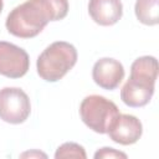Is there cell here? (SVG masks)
I'll list each match as a JSON object with an SVG mask.
<instances>
[{
    "mask_svg": "<svg viewBox=\"0 0 159 159\" xmlns=\"http://www.w3.org/2000/svg\"><path fill=\"white\" fill-rule=\"evenodd\" d=\"M68 12L67 0H26L6 17L7 31L20 39L37 36L50 21L62 20Z\"/></svg>",
    "mask_w": 159,
    "mask_h": 159,
    "instance_id": "1",
    "label": "cell"
},
{
    "mask_svg": "<svg viewBox=\"0 0 159 159\" xmlns=\"http://www.w3.org/2000/svg\"><path fill=\"white\" fill-rule=\"evenodd\" d=\"M77 62L76 47L66 41H56L47 46L37 58L39 76L47 82L60 81Z\"/></svg>",
    "mask_w": 159,
    "mask_h": 159,
    "instance_id": "2",
    "label": "cell"
},
{
    "mask_svg": "<svg viewBox=\"0 0 159 159\" xmlns=\"http://www.w3.org/2000/svg\"><path fill=\"white\" fill-rule=\"evenodd\" d=\"M119 109L114 102L99 94L87 96L80 106L82 122L93 132L106 134L119 117Z\"/></svg>",
    "mask_w": 159,
    "mask_h": 159,
    "instance_id": "3",
    "label": "cell"
},
{
    "mask_svg": "<svg viewBox=\"0 0 159 159\" xmlns=\"http://www.w3.org/2000/svg\"><path fill=\"white\" fill-rule=\"evenodd\" d=\"M31 112L29 96L17 87L0 89V119L10 124L24 123Z\"/></svg>",
    "mask_w": 159,
    "mask_h": 159,
    "instance_id": "4",
    "label": "cell"
},
{
    "mask_svg": "<svg viewBox=\"0 0 159 159\" xmlns=\"http://www.w3.org/2000/svg\"><path fill=\"white\" fill-rule=\"evenodd\" d=\"M30 67L27 52L6 41H0V75L9 78L25 76Z\"/></svg>",
    "mask_w": 159,
    "mask_h": 159,
    "instance_id": "5",
    "label": "cell"
},
{
    "mask_svg": "<svg viewBox=\"0 0 159 159\" xmlns=\"http://www.w3.org/2000/svg\"><path fill=\"white\" fill-rule=\"evenodd\" d=\"M92 78L103 89H116L124 78V67L114 58H101L93 66Z\"/></svg>",
    "mask_w": 159,
    "mask_h": 159,
    "instance_id": "6",
    "label": "cell"
},
{
    "mask_svg": "<svg viewBox=\"0 0 159 159\" xmlns=\"http://www.w3.org/2000/svg\"><path fill=\"white\" fill-rule=\"evenodd\" d=\"M142 122L132 114H119L113 127L108 130L109 138L122 145H130L138 142L142 137Z\"/></svg>",
    "mask_w": 159,
    "mask_h": 159,
    "instance_id": "7",
    "label": "cell"
},
{
    "mask_svg": "<svg viewBox=\"0 0 159 159\" xmlns=\"http://www.w3.org/2000/svg\"><path fill=\"white\" fill-rule=\"evenodd\" d=\"M88 12L96 24L111 26L122 17L123 5L120 0H89Z\"/></svg>",
    "mask_w": 159,
    "mask_h": 159,
    "instance_id": "8",
    "label": "cell"
},
{
    "mask_svg": "<svg viewBox=\"0 0 159 159\" xmlns=\"http://www.w3.org/2000/svg\"><path fill=\"white\" fill-rule=\"evenodd\" d=\"M154 94V86L129 78L120 91V98L129 107H143L149 103Z\"/></svg>",
    "mask_w": 159,
    "mask_h": 159,
    "instance_id": "9",
    "label": "cell"
},
{
    "mask_svg": "<svg viewBox=\"0 0 159 159\" xmlns=\"http://www.w3.org/2000/svg\"><path fill=\"white\" fill-rule=\"evenodd\" d=\"M157 77H158V61L153 56L138 57L130 66L129 78L134 81L155 86Z\"/></svg>",
    "mask_w": 159,
    "mask_h": 159,
    "instance_id": "10",
    "label": "cell"
},
{
    "mask_svg": "<svg viewBox=\"0 0 159 159\" xmlns=\"http://www.w3.org/2000/svg\"><path fill=\"white\" fill-rule=\"evenodd\" d=\"M135 16L144 25H157L159 21V0H137Z\"/></svg>",
    "mask_w": 159,
    "mask_h": 159,
    "instance_id": "11",
    "label": "cell"
},
{
    "mask_svg": "<svg viewBox=\"0 0 159 159\" xmlns=\"http://www.w3.org/2000/svg\"><path fill=\"white\" fill-rule=\"evenodd\" d=\"M86 152L83 149L82 145L77 144V143H63L62 145H60L55 153V158L56 159H62V158H86Z\"/></svg>",
    "mask_w": 159,
    "mask_h": 159,
    "instance_id": "12",
    "label": "cell"
},
{
    "mask_svg": "<svg viewBox=\"0 0 159 159\" xmlns=\"http://www.w3.org/2000/svg\"><path fill=\"white\" fill-rule=\"evenodd\" d=\"M94 158L96 159H98V158H127V154L123 152H118L113 148L104 147V148L99 149L98 152H96Z\"/></svg>",
    "mask_w": 159,
    "mask_h": 159,
    "instance_id": "13",
    "label": "cell"
},
{
    "mask_svg": "<svg viewBox=\"0 0 159 159\" xmlns=\"http://www.w3.org/2000/svg\"><path fill=\"white\" fill-rule=\"evenodd\" d=\"M2 6H4V2H2V0H0V14L2 11Z\"/></svg>",
    "mask_w": 159,
    "mask_h": 159,
    "instance_id": "14",
    "label": "cell"
}]
</instances>
